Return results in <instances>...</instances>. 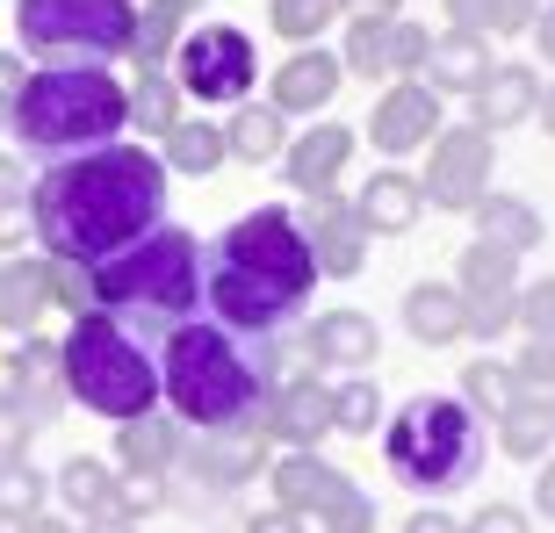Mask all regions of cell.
<instances>
[{
	"instance_id": "5bb4252c",
	"label": "cell",
	"mask_w": 555,
	"mask_h": 533,
	"mask_svg": "<svg viewBox=\"0 0 555 533\" xmlns=\"http://www.w3.org/2000/svg\"><path fill=\"white\" fill-rule=\"evenodd\" d=\"M304 238H310V260L325 266V274H361V260H369V231H361V217L339 195H318Z\"/></svg>"
},
{
	"instance_id": "7402d4cb",
	"label": "cell",
	"mask_w": 555,
	"mask_h": 533,
	"mask_svg": "<svg viewBox=\"0 0 555 533\" xmlns=\"http://www.w3.org/2000/svg\"><path fill=\"white\" fill-rule=\"evenodd\" d=\"M116 454H124V469H166V461H181V418L173 411H138L116 426Z\"/></svg>"
},
{
	"instance_id": "f1b7e54d",
	"label": "cell",
	"mask_w": 555,
	"mask_h": 533,
	"mask_svg": "<svg viewBox=\"0 0 555 533\" xmlns=\"http://www.w3.org/2000/svg\"><path fill=\"white\" fill-rule=\"evenodd\" d=\"M59 491H65V505L80 519H94V512H116V476L94 461V454H73L65 461V476H59Z\"/></svg>"
},
{
	"instance_id": "2e32d148",
	"label": "cell",
	"mask_w": 555,
	"mask_h": 533,
	"mask_svg": "<svg viewBox=\"0 0 555 533\" xmlns=\"http://www.w3.org/2000/svg\"><path fill=\"white\" fill-rule=\"evenodd\" d=\"M433 130H440V94H426V87H397V94H383L369 138H375V152H383V159H397V152L426 144Z\"/></svg>"
},
{
	"instance_id": "e0dca14e",
	"label": "cell",
	"mask_w": 555,
	"mask_h": 533,
	"mask_svg": "<svg viewBox=\"0 0 555 533\" xmlns=\"http://www.w3.org/2000/svg\"><path fill=\"white\" fill-rule=\"evenodd\" d=\"M426 94H476V87L491 80V58H483V37L476 29H448V37H433L426 51Z\"/></svg>"
},
{
	"instance_id": "91938a15",
	"label": "cell",
	"mask_w": 555,
	"mask_h": 533,
	"mask_svg": "<svg viewBox=\"0 0 555 533\" xmlns=\"http://www.w3.org/2000/svg\"><path fill=\"white\" fill-rule=\"evenodd\" d=\"M548 411H555V404H548Z\"/></svg>"
},
{
	"instance_id": "d4e9b609",
	"label": "cell",
	"mask_w": 555,
	"mask_h": 533,
	"mask_svg": "<svg viewBox=\"0 0 555 533\" xmlns=\"http://www.w3.org/2000/svg\"><path fill=\"white\" fill-rule=\"evenodd\" d=\"M476 231H483V246L519 260L527 246H541V209L519 203V195H483V203H476Z\"/></svg>"
},
{
	"instance_id": "f35d334b",
	"label": "cell",
	"mask_w": 555,
	"mask_h": 533,
	"mask_svg": "<svg viewBox=\"0 0 555 533\" xmlns=\"http://www.w3.org/2000/svg\"><path fill=\"white\" fill-rule=\"evenodd\" d=\"M332 15H339V0H274V29L282 37H318Z\"/></svg>"
},
{
	"instance_id": "ac0fdd59",
	"label": "cell",
	"mask_w": 555,
	"mask_h": 533,
	"mask_svg": "<svg viewBox=\"0 0 555 533\" xmlns=\"http://www.w3.org/2000/svg\"><path fill=\"white\" fill-rule=\"evenodd\" d=\"M8 375H15V396H22V411H29V426H51V418H59V396H65L59 347L22 339V347L8 353Z\"/></svg>"
},
{
	"instance_id": "277c9868",
	"label": "cell",
	"mask_w": 555,
	"mask_h": 533,
	"mask_svg": "<svg viewBox=\"0 0 555 533\" xmlns=\"http://www.w3.org/2000/svg\"><path fill=\"white\" fill-rule=\"evenodd\" d=\"M8 130L29 159H73L130 130V94L108 80V65H37L8 102Z\"/></svg>"
},
{
	"instance_id": "30bf717a",
	"label": "cell",
	"mask_w": 555,
	"mask_h": 533,
	"mask_svg": "<svg viewBox=\"0 0 555 533\" xmlns=\"http://www.w3.org/2000/svg\"><path fill=\"white\" fill-rule=\"evenodd\" d=\"M217 260H238L253 274H268V282H288V288H318V260H310V238L304 224L288 217V209H253L238 224L217 238Z\"/></svg>"
},
{
	"instance_id": "8d00e7d4",
	"label": "cell",
	"mask_w": 555,
	"mask_h": 533,
	"mask_svg": "<svg viewBox=\"0 0 555 533\" xmlns=\"http://www.w3.org/2000/svg\"><path fill=\"white\" fill-rule=\"evenodd\" d=\"M332 426L339 432H375L383 426V396H375L369 382H339V390H332Z\"/></svg>"
},
{
	"instance_id": "4316f807",
	"label": "cell",
	"mask_w": 555,
	"mask_h": 533,
	"mask_svg": "<svg viewBox=\"0 0 555 533\" xmlns=\"http://www.w3.org/2000/svg\"><path fill=\"white\" fill-rule=\"evenodd\" d=\"M476 94H483V123H476V130H513V123H527V116H534L541 80L527 73V65H498Z\"/></svg>"
},
{
	"instance_id": "9f6ffc18",
	"label": "cell",
	"mask_w": 555,
	"mask_h": 533,
	"mask_svg": "<svg viewBox=\"0 0 555 533\" xmlns=\"http://www.w3.org/2000/svg\"><path fill=\"white\" fill-rule=\"evenodd\" d=\"M22 533H65V526H59V519H43V512H37V519H22Z\"/></svg>"
},
{
	"instance_id": "f546056e",
	"label": "cell",
	"mask_w": 555,
	"mask_h": 533,
	"mask_svg": "<svg viewBox=\"0 0 555 533\" xmlns=\"http://www.w3.org/2000/svg\"><path fill=\"white\" fill-rule=\"evenodd\" d=\"M188 8H195V0H152V8L138 15V37H130V51H138L144 73H159V58H173V29L188 22Z\"/></svg>"
},
{
	"instance_id": "1f68e13d",
	"label": "cell",
	"mask_w": 555,
	"mask_h": 533,
	"mask_svg": "<svg viewBox=\"0 0 555 533\" xmlns=\"http://www.w3.org/2000/svg\"><path fill=\"white\" fill-rule=\"evenodd\" d=\"M224 152H238V159H274V152H282V108H238V116H231V130H224Z\"/></svg>"
},
{
	"instance_id": "7c38bea8",
	"label": "cell",
	"mask_w": 555,
	"mask_h": 533,
	"mask_svg": "<svg viewBox=\"0 0 555 533\" xmlns=\"http://www.w3.org/2000/svg\"><path fill=\"white\" fill-rule=\"evenodd\" d=\"M483 173H491V130H440L433 173L418 195H433L440 209H476L483 203Z\"/></svg>"
},
{
	"instance_id": "d6a6232c",
	"label": "cell",
	"mask_w": 555,
	"mask_h": 533,
	"mask_svg": "<svg viewBox=\"0 0 555 533\" xmlns=\"http://www.w3.org/2000/svg\"><path fill=\"white\" fill-rule=\"evenodd\" d=\"M448 8H454V29H476V37L498 29V37H513V29L534 22L541 0H448Z\"/></svg>"
},
{
	"instance_id": "603a6c76",
	"label": "cell",
	"mask_w": 555,
	"mask_h": 533,
	"mask_svg": "<svg viewBox=\"0 0 555 533\" xmlns=\"http://www.w3.org/2000/svg\"><path fill=\"white\" fill-rule=\"evenodd\" d=\"M404 325H412L418 347H448V339H462V332H469V317H462V288L418 282L412 296H404Z\"/></svg>"
},
{
	"instance_id": "60d3db41",
	"label": "cell",
	"mask_w": 555,
	"mask_h": 533,
	"mask_svg": "<svg viewBox=\"0 0 555 533\" xmlns=\"http://www.w3.org/2000/svg\"><path fill=\"white\" fill-rule=\"evenodd\" d=\"M433 51V37L418 29V22H390V73H418Z\"/></svg>"
},
{
	"instance_id": "b9f144b4",
	"label": "cell",
	"mask_w": 555,
	"mask_h": 533,
	"mask_svg": "<svg viewBox=\"0 0 555 533\" xmlns=\"http://www.w3.org/2000/svg\"><path fill=\"white\" fill-rule=\"evenodd\" d=\"M29 432H37V426H29L22 396H15V390H0V461H15V454L29 447Z\"/></svg>"
},
{
	"instance_id": "d6986e66",
	"label": "cell",
	"mask_w": 555,
	"mask_h": 533,
	"mask_svg": "<svg viewBox=\"0 0 555 533\" xmlns=\"http://www.w3.org/2000/svg\"><path fill=\"white\" fill-rule=\"evenodd\" d=\"M383 353V332H375L369 310H325L310 325V361H332V368H369Z\"/></svg>"
},
{
	"instance_id": "bcb514c9",
	"label": "cell",
	"mask_w": 555,
	"mask_h": 533,
	"mask_svg": "<svg viewBox=\"0 0 555 533\" xmlns=\"http://www.w3.org/2000/svg\"><path fill=\"white\" fill-rule=\"evenodd\" d=\"M22 238H29V203L0 195V246H22Z\"/></svg>"
},
{
	"instance_id": "816d5d0a",
	"label": "cell",
	"mask_w": 555,
	"mask_h": 533,
	"mask_svg": "<svg viewBox=\"0 0 555 533\" xmlns=\"http://www.w3.org/2000/svg\"><path fill=\"white\" fill-rule=\"evenodd\" d=\"M80 533H138V526H130V519L124 512H94V519H87V526Z\"/></svg>"
},
{
	"instance_id": "681fc988",
	"label": "cell",
	"mask_w": 555,
	"mask_h": 533,
	"mask_svg": "<svg viewBox=\"0 0 555 533\" xmlns=\"http://www.w3.org/2000/svg\"><path fill=\"white\" fill-rule=\"evenodd\" d=\"M15 87H22V73H15V58L0 51V116H8V102H15Z\"/></svg>"
},
{
	"instance_id": "8992f818",
	"label": "cell",
	"mask_w": 555,
	"mask_h": 533,
	"mask_svg": "<svg viewBox=\"0 0 555 533\" xmlns=\"http://www.w3.org/2000/svg\"><path fill=\"white\" fill-rule=\"evenodd\" d=\"M383 454H390L397 483H412L426 497H448L462 483H476V469H483V426L454 396H412L390 418V432H383Z\"/></svg>"
},
{
	"instance_id": "7a4b0ae2",
	"label": "cell",
	"mask_w": 555,
	"mask_h": 533,
	"mask_svg": "<svg viewBox=\"0 0 555 533\" xmlns=\"http://www.w3.org/2000/svg\"><path fill=\"white\" fill-rule=\"evenodd\" d=\"M159 404L195 432L246 426L268 404V347H246L209 317L159 332Z\"/></svg>"
},
{
	"instance_id": "52a82bcc",
	"label": "cell",
	"mask_w": 555,
	"mask_h": 533,
	"mask_svg": "<svg viewBox=\"0 0 555 533\" xmlns=\"http://www.w3.org/2000/svg\"><path fill=\"white\" fill-rule=\"evenodd\" d=\"M15 37L43 65H108L130 58L138 0H15Z\"/></svg>"
},
{
	"instance_id": "9a60e30c",
	"label": "cell",
	"mask_w": 555,
	"mask_h": 533,
	"mask_svg": "<svg viewBox=\"0 0 555 533\" xmlns=\"http://www.w3.org/2000/svg\"><path fill=\"white\" fill-rule=\"evenodd\" d=\"M325 426H332V390L310 382V375L268 390V404H260V432H274V440H288V447H310Z\"/></svg>"
},
{
	"instance_id": "cb8c5ba5",
	"label": "cell",
	"mask_w": 555,
	"mask_h": 533,
	"mask_svg": "<svg viewBox=\"0 0 555 533\" xmlns=\"http://www.w3.org/2000/svg\"><path fill=\"white\" fill-rule=\"evenodd\" d=\"M418 181L412 173H375L369 187H361V203H353V217H361V231H412L418 224Z\"/></svg>"
},
{
	"instance_id": "ee69618b",
	"label": "cell",
	"mask_w": 555,
	"mask_h": 533,
	"mask_svg": "<svg viewBox=\"0 0 555 533\" xmlns=\"http://www.w3.org/2000/svg\"><path fill=\"white\" fill-rule=\"evenodd\" d=\"M519 382H541V390H555V339H534V347L519 353Z\"/></svg>"
},
{
	"instance_id": "ab89813d",
	"label": "cell",
	"mask_w": 555,
	"mask_h": 533,
	"mask_svg": "<svg viewBox=\"0 0 555 533\" xmlns=\"http://www.w3.org/2000/svg\"><path fill=\"white\" fill-rule=\"evenodd\" d=\"M159 497H166L159 469H130L124 483H116V512H124V519H144L152 505H159Z\"/></svg>"
},
{
	"instance_id": "f907efd6",
	"label": "cell",
	"mask_w": 555,
	"mask_h": 533,
	"mask_svg": "<svg viewBox=\"0 0 555 533\" xmlns=\"http://www.w3.org/2000/svg\"><path fill=\"white\" fill-rule=\"evenodd\" d=\"M253 533H304V526H296V512H260Z\"/></svg>"
},
{
	"instance_id": "ffe728a7",
	"label": "cell",
	"mask_w": 555,
	"mask_h": 533,
	"mask_svg": "<svg viewBox=\"0 0 555 533\" xmlns=\"http://www.w3.org/2000/svg\"><path fill=\"white\" fill-rule=\"evenodd\" d=\"M347 152H353V130L318 123L310 138H296V144H288V181L304 187V195H332V181H339Z\"/></svg>"
},
{
	"instance_id": "44dd1931",
	"label": "cell",
	"mask_w": 555,
	"mask_h": 533,
	"mask_svg": "<svg viewBox=\"0 0 555 533\" xmlns=\"http://www.w3.org/2000/svg\"><path fill=\"white\" fill-rule=\"evenodd\" d=\"M339 73H347V65L332 58V51H304V58H288L282 73H274V108H282V116L325 108L332 94H339Z\"/></svg>"
},
{
	"instance_id": "8fae6325",
	"label": "cell",
	"mask_w": 555,
	"mask_h": 533,
	"mask_svg": "<svg viewBox=\"0 0 555 533\" xmlns=\"http://www.w3.org/2000/svg\"><path fill=\"white\" fill-rule=\"evenodd\" d=\"M462 317H469L476 339H498V332L519 317V282H513V252H498L476 238L462 252Z\"/></svg>"
},
{
	"instance_id": "7bdbcfd3",
	"label": "cell",
	"mask_w": 555,
	"mask_h": 533,
	"mask_svg": "<svg viewBox=\"0 0 555 533\" xmlns=\"http://www.w3.org/2000/svg\"><path fill=\"white\" fill-rule=\"evenodd\" d=\"M519 317H527V332H534V339H555V274L519 296Z\"/></svg>"
},
{
	"instance_id": "f5cc1de1",
	"label": "cell",
	"mask_w": 555,
	"mask_h": 533,
	"mask_svg": "<svg viewBox=\"0 0 555 533\" xmlns=\"http://www.w3.org/2000/svg\"><path fill=\"white\" fill-rule=\"evenodd\" d=\"M534 505H541V512L555 519V461H548V469H541V483H534Z\"/></svg>"
},
{
	"instance_id": "6f0895ef",
	"label": "cell",
	"mask_w": 555,
	"mask_h": 533,
	"mask_svg": "<svg viewBox=\"0 0 555 533\" xmlns=\"http://www.w3.org/2000/svg\"><path fill=\"white\" fill-rule=\"evenodd\" d=\"M0 195H22V187H15V166H8V159H0Z\"/></svg>"
},
{
	"instance_id": "836d02e7",
	"label": "cell",
	"mask_w": 555,
	"mask_h": 533,
	"mask_svg": "<svg viewBox=\"0 0 555 533\" xmlns=\"http://www.w3.org/2000/svg\"><path fill=\"white\" fill-rule=\"evenodd\" d=\"M462 390H469V404L476 411H491V418H505V411L527 396V382H519L513 368H498V361H476L469 375H462Z\"/></svg>"
},
{
	"instance_id": "7dc6e473",
	"label": "cell",
	"mask_w": 555,
	"mask_h": 533,
	"mask_svg": "<svg viewBox=\"0 0 555 533\" xmlns=\"http://www.w3.org/2000/svg\"><path fill=\"white\" fill-rule=\"evenodd\" d=\"M339 8H353V22H397V0H339Z\"/></svg>"
},
{
	"instance_id": "4fadbf2b",
	"label": "cell",
	"mask_w": 555,
	"mask_h": 533,
	"mask_svg": "<svg viewBox=\"0 0 555 533\" xmlns=\"http://www.w3.org/2000/svg\"><path fill=\"white\" fill-rule=\"evenodd\" d=\"M268 461V447H260V418H246V426H217V432H195V447H188V469L203 476L209 491H238L253 469Z\"/></svg>"
},
{
	"instance_id": "5b68a950",
	"label": "cell",
	"mask_w": 555,
	"mask_h": 533,
	"mask_svg": "<svg viewBox=\"0 0 555 533\" xmlns=\"http://www.w3.org/2000/svg\"><path fill=\"white\" fill-rule=\"evenodd\" d=\"M59 375H65V396L102 418H138V411L159 404V361L138 347V332L116 325L108 310H80L73 332L59 347Z\"/></svg>"
},
{
	"instance_id": "11a10c76",
	"label": "cell",
	"mask_w": 555,
	"mask_h": 533,
	"mask_svg": "<svg viewBox=\"0 0 555 533\" xmlns=\"http://www.w3.org/2000/svg\"><path fill=\"white\" fill-rule=\"evenodd\" d=\"M534 116H541V130H548V138H555V87H548V94H541V102H534Z\"/></svg>"
},
{
	"instance_id": "680465c9",
	"label": "cell",
	"mask_w": 555,
	"mask_h": 533,
	"mask_svg": "<svg viewBox=\"0 0 555 533\" xmlns=\"http://www.w3.org/2000/svg\"><path fill=\"white\" fill-rule=\"evenodd\" d=\"M0 123H8V116H0Z\"/></svg>"
},
{
	"instance_id": "9c48e42d",
	"label": "cell",
	"mask_w": 555,
	"mask_h": 533,
	"mask_svg": "<svg viewBox=\"0 0 555 533\" xmlns=\"http://www.w3.org/2000/svg\"><path fill=\"white\" fill-rule=\"evenodd\" d=\"M253 80H260V51L231 22H195L173 51V87L195 102H246Z\"/></svg>"
},
{
	"instance_id": "484cf974",
	"label": "cell",
	"mask_w": 555,
	"mask_h": 533,
	"mask_svg": "<svg viewBox=\"0 0 555 533\" xmlns=\"http://www.w3.org/2000/svg\"><path fill=\"white\" fill-rule=\"evenodd\" d=\"M43 303H51V266H37V260L0 266V325L8 332H37Z\"/></svg>"
},
{
	"instance_id": "6da1fadb",
	"label": "cell",
	"mask_w": 555,
	"mask_h": 533,
	"mask_svg": "<svg viewBox=\"0 0 555 533\" xmlns=\"http://www.w3.org/2000/svg\"><path fill=\"white\" fill-rule=\"evenodd\" d=\"M22 203H29V231L51 260L102 266L166 224V159L124 138L94 144V152L51 159Z\"/></svg>"
},
{
	"instance_id": "f6af8a7d",
	"label": "cell",
	"mask_w": 555,
	"mask_h": 533,
	"mask_svg": "<svg viewBox=\"0 0 555 533\" xmlns=\"http://www.w3.org/2000/svg\"><path fill=\"white\" fill-rule=\"evenodd\" d=\"M469 533H534V526H527V512H519V505H491V512L469 519Z\"/></svg>"
},
{
	"instance_id": "83f0119b",
	"label": "cell",
	"mask_w": 555,
	"mask_h": 533,
	"mask_svg": "<svg viewBox=\"0 0 555 533\" xmlns=\"http://www.w3.org/2000/svg\"><path fill=\"white\" fill-rule=\"evenodd\" d=\"M166 166H173V173H217V166H224V130L203 123V116H195V123H173L166 130Z\"/></svg>"
},
{
	"instance_id": "ba28073f",
	"label": "cell",
	"mask_w": 555,
	"mask_h": 533,
	"mask_svg": "<svg viewBox=\"0 0 555 533\" xmlns=\"http://www.w3.org/2000/svg\"><path fill=\"white\" fill-rule=\"evenodd\" d=\"M304 303H310L304 288L268 282V274H253V266H238V260H217V252H209V266H203V317L224 325L231 339H246V347L288 339V325L304 317Z\"/></svg>"
},
{
	"instance_id": "4dcf8cb0",
	"label": "cell",
	"mask_w": 555,
	"mask_h": 533,
	"mask_svg": "<svg viewBox=\"0 0 555 533\" xmlns=\"http://www.w3.org/2000/svg\"><path fill=\"white\" fill-rule=\"evenodd\" d=\"M498 440H505V454H513V461H534V454L555 440V411L534 404V396H519V404L498 418Z\"/></svg>"
},
{
	"instance_id": "3957f363",
	"label": "cell",
	"mask_w": 555,
	"mask_h": 533,
	"mask_svg": "<svg viewBox=\"0 0 555 533\" xmlns=\"http://www.w3.org/2000/svg\"><path fill=\"white\" fill-rule=\"evenodd\" d=\"M203 266H209V252L195 231L159 224V231H144L130 252L87 266V288H94V310L159 339V332L203 317Z\"/></svg>"
},
{
	"instance_id": "db71d44e",
	"label": "cell",
	"mask_w": 555,
	"mask_h": 533,
	"mask_svg": "<svg viewBox=\"0 0 555 533\" xmlns=\"http://www.w3.org/2000/svg\"><path fill=\"white\" fill-rule=\"evenodd\" d=\"M412 533H462V526H454V519H440V512H418Z\"/></svg>"
},
{
	"instance_id": "c3c4849f",
	"label": "cell",
	"mask_w": 555,
	"mask_h": 533,
	"mask_svg": "<svg viewBox=\"0 0 555 533\" xmlns=\"http://www.w3.org/2000/svg\"><path fill=\"white\" fill-rule=\"evenodd\" d=\"M527 29L541 37V58H555V0H548V8H534V22H527Z\"/></svg>"
},
{
	"instance_id": "d590c367",
	"label": "cell",
	"mask_w": 555,
	"mask_h": 533,
	"mask_svg": "<svg viewBox=\"0 0 555 533\" xmlns=\"http://www.w3.org/2000/svg\"><path fill=\"white\" fill-rule=\"evenodd\" d=\"M43 512V476L29 461H0V519H37Z\"/></svg>"
},
{
	"instance_id": "e575fe53",
	"label": "cell",
	"mask_w": 555,
	"mask_h": 533,
	"mask_svg": "<svg viewBox=\"0 0 555 533\" xmlns=\"http://www.w3.org/2000/svg\"><path fill=\"white\" fill-rule=\"evenodd\" d=\"M130 94V123H144V130H173L181 123V116H173V108H181V87L166 80V73H144L138 87H124Z\"/></svg>"
},
{
	"instance_id": "74e56055",
	"label": "cell",
	"mask_w": 555,
	"mask_h": 533,
	"mask_svg": "<svg viewBox=\"0 0 555 533\" xmlns=\"http://www.w3.org/2000/svg\"><path fill=\"white\" fill-rule=\"evenodd\" d=\"M347 65H353V73H369V80H383V73H390V22H353Z\"/></svg>"
}]
</instances>
